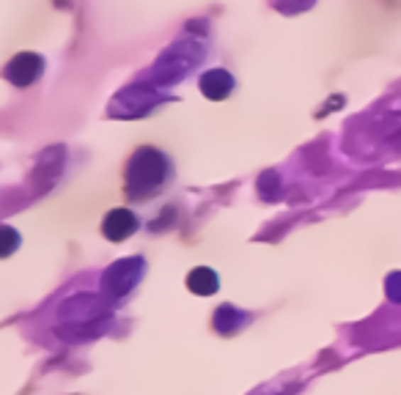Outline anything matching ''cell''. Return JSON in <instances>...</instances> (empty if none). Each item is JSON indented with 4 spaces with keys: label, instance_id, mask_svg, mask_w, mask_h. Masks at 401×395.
Masks as SVG:
<instances>
[{
    "label": "cell",
    "instance_id": "cell-1",
    "mask_svg": "<svg viewBox=\"0 0 401 395\" xmlns=\"http://www.w3.org/2000/svg\"><path fill=\"white\" fill-rule=\"evenodd\" d=\"M165 173H168V162L157 151H148V148L138 151V157L129 162V195H138V198L148 195L151 189H157L165 182Z\"/></svg>",
    "mask_w": 401,
    "mask_h": 395
},
{
    "label": "cell",
    "instance_id": "cell-5",
    "mask_svg": "<svg viewBox=\"0 0 401 395\" xmlns=\"http://www.w3.org/2000/svg\"><path fill=\"white\" fill-rule=\"evenodd\" d=\"M229 91H231V77L226 72H209L204 77V94L209 99H223L229 96Z\"/></svg>",
    "mask_w": 401,
    "mask_h": 395
},
{
    "label": "cell",
    "instance_id": "cell-3",
    "mask_svg": "<svg viewBox=\"0 0 401 395\" xmlns=\"http://www.w3.org/2000/svg\"><path fill=\"white\" fill-rule=\"evenodd\" d=\"M107 239H113V242H121V239H127L129 233H135L138 230V217L127 211V208H116V211H110L105 217V226H102Z\"/></svg>",
    "mask_w": 401,
    "mask_h": 395
},
{
    "label": "cell",
    "instance_id": "cell-2",
    "mask_svg": "<svg viewBox=\"0 0 401 395\" xmlns=\"http://www.w3.org/2000/svg\"><path fill=\"white\" fill-rule=\"evenodd\" d=\"M141 272H143L141 258H124V261L113 264V267L107 269V274H105V291L113 294V296H121V294H127L129 289L138 283Z\"/></svg>",
    "mask_w": 401,
    "mask_h": 395
},
{
    "label": "cell",
    "instance_id": "cell-4",
    "mask_svg": "<svg viewBox=\"0 0 401 395\" xmlns=\"http://www.w3.org/2000/svg\"><path fill=\"white\" fill-rule=\"evenodd\" d=\"M187 286H190V291L201 294V296H209V294L217 291V274L212 269H192L190 277H187Z\"/></svg>",
    "mask_w": 401,
    "mask_h": 395
},
{
    "label": "cell",
    "instance_id": "cell-7",
    "mask_svg": "<svg viewBox=\"0 0 401 395\" xmlns=\"http://www.w3.org/2000/svg\"><path fill=\"white\" fill-rule=\"evenodd\" d=\"M388 294H390V299L401 302V274H393V277L388 280Z\"/></svg>",
    "mask_w": 401,
    "mask_h": 395
},
{
    "label": "cell",
    "instance_id": "cell-6",
    "mask_svg": "<svg viewBox=\"0 0 401 395\" xmlns=\"http://www.w3.org/2000/svg\"><path fill=\"white\" fill-rule=\"evenodd\" d=\"M242 321H245V316H242L239 311H234V308H220V311H217V316H214V327H217L220 333H226V335L234 333V330H236Z\"/></svg>",
    "mask_w": 401,
    "mask_h": 395
}]
</instances>
